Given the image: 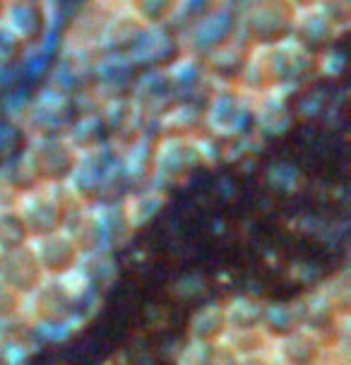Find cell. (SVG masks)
<instances>
[{"instance_id": "obj_1", "label": "cell", "mask_w": 351, "mask_h": 365, "mask_svg": "<svg viewBox=\"0 0 351 365\" xmlns=\"http://www.w3.org/2000/svg\"><path fill=\"white\" fill-rule=\"evenodd\" d=\"M298 22V10L291 0H245L236 29L250 48H268L291 41Z\"/></svg>"}, {"instance_id": "obj_2", "label": "cell", "mask_w": 351, "mask_h": 365, "mask_svg": "<svg viewBox=\"0 0 351 365\" xmlns=\"http://www.w3.org/2000/svg\"><path fill=\"white\" fill-rule=\"evenodd\" d=\"M80 159V152L65 135L34 137L29 140L24 154L17 159L29 187L36 185H65Z\"/></svg>"}, {"instance_id": "obj_3", "label": "cell", "mask_w": 351, "mask_h": 365, "mask_svg": "<svg viewBox=\"0 0 351 365\" xmlns=\"http://www.w3.org/2000/svg\"><path fill=\"white\" fill-rule=\"evenodd\" d=\"M31 240L63 231L73 214V197L63 185H36L12 200Z\"/></svg>"}, {"instance_id": "obj_4", "label": "cell", "mask_w": 351, "mask_h": 365, "mask_svg": "<svg viewBox=\"0 0 351 365\" xmlns=\"http://www.w3.org/2000/svg\"><path fill=\"white\" fill-rule=\"evenodd\" d=\"M255 123V108L236 91H222L205 110V125L214 137H238Z\"/></svg>"}, {"instance_id": "obj_5", "label": "cell", "mask_w": 351, "mask_h": 365, "mask_svg": "<svg viewBox=\"0 0 351 365\" xmlns=\"http://www.w3.org/2000/svg\"><path fill=\"white\" fill-rule=\"evenodd\" d=\"M29 245L46 279L68 277V274H73L84 259L80 247H77V243L70 238V233L65 231V228L63 231L49 233V236L34 238Z\"/></svg>"}, {"instance_id": "obj_6", "label": "cell", "mask_w": 351, "mask_h": 365, "mask_svg": "<svg viewBox=\"0 0 351 365\" xmlns=\"http://www.w3.org/2000/svg\"><path fill=\"white\" fill-rule=\"evenodd\" d=\"M325 351L327 349L322 344V336L305 327H298L275 339L270 346V356L277 365H320Z\"/></svg>"}, {"instance_id": "obj_7", "label": "cell", "mask_w": 351, "mask_h": 365, "mask_svg": "<svg viewBox=\"0 0 351 365\" xmlns=\"http://www.w3.org/2000/svg\"><path fill=\"white\" fill-rule=\"evenodd\" d=\"M44 279L46 277H44L41 267H39L34 252H31V245L17 247V250L0 255V282L10 286L22 298L34 293L44 284Z\"/></svg>"}, {"instance_id": "obj_8", "label": "cell", "mask_w": 351, "mask_h": 365, "mask_svg": "<svg viewBox=\"0 0 351 365\" xmlns=\"http://www.w3.org/2000/svg\"><path fill=\"white\" fill-rule=\"evenodd\" d=\"M0 19L24 43V48L36 46L46 31V8L41 0H12Z\"/></svg>"}, {"instance_id": "obj_9", "label": "cell", "mask_w": 351, "mask_h": 365, "mask_svg": "<svg viewBox=\"0 0 351 365\" xmlns=\"http://www.w3.org/2000/svg\"><path fill=\"white\" fill-rule=\"evenodd\" d=\"M193 152H195L193 142L180 135H173V137H168V140H164L157 147V156H154V161H152V168H154V173H157V178L171 180V182L183 180L195 164Z\"/></svg>"}, {"instance_id": "obj_10", "label": "cell", "mask_w": 351, "mask_h": 365, "mask_svg": "<svg viewBox=\"0 0 351 365\" xmlns=\"http://www.w3.org/2000/svg\"><path fill=\"white\" fill-rule=\"evenodd\" d=\"M190 341L195 346H210V344L224 341L229 334V322H226V310L224 305L210 303L205 308H200L190 319V327H188Z\"/></svg>"}, {"instance_id": "obj_11", "label": "cell", "mask_w": 351, "mask_h": 365, "mask_svg": "<svg viewBox=\"0 0 351 365\" xmlns=\"http://www.w3.org/2000/svg\"><path fill=\"white\" fill-rule=\"evenodd\" d=\"M128 12L147 29H164L180 8V0H126Z\"/></svg>"}, {"instance_id": "obj_12", "label": "cell", "mask_w": 351, "mask_h": 365, "mask_svg": "<svg viewBox=\"0 0 351 365\" xmlns=\"http://www.w3.org/2000/svg\"><path fill=\"white\" fill-rule=\"evenodd\" d=\"M29 145V133L24 128V123H17L0 115V171L15 164L19 156L24 154V149Z\"/></svg>"}, {"instance_id": "obj_13", "label": "cell", "mask_w": 351, "mask_h": 365, "mask_svg": "<svg viewBox=\"0 0 351 365\" xmlns=\"http://www.w3.org/2000/svg\"><path fill=\"white\" fill-rule=\"evenodd\" d=\"M31 243V236L12 202H0V255Z\"/></svg>"}, {"instance_id": "obj_14", "label": "cell", "mask_w": 351, "mask_h": 365, "mask_svg": "<svg viewBox=\"0 0 351 365\" xmlns=\"http://www.w3.org/2000/svg\"><path fill=\"white\" fill-rule=\"evenodd\" d=\"M224 310H226V322H229V331L263 327L265 305L255 303V298H236L233 303L224 305Z\"/></svg>"}, {"instance_id": "obj_15", "label": "cell", "mask_w": 351, "mask_h": 365, "mask_svg": "<svg viewBox=\"0 0 351 365\" xmlns=\"http://www.w3.org/2000/svg\"><path fill=\"white\" fill-rule=\"evenodd\" d=\"M195 351H198L195 365H238V358H240L226 341L210 344V346H195Z\"/></svg>"}, {"instance_id": "obj_16", "label": "cell", "mask_w": 351, "mask_h": 365, "mask_svg": "<svg viewBox=\"0 0 351 365\" xmlns=\"http://www.w3.org/2000/svg\"><path fill=\"white\" fill-rule=\"evenodd\" d=\"M22 310H24V298L0 282V324L19 319L22 317Z\"/></svg>"}, {"instance_id": "obj_17", "label": "cell", "mask_w": 351, "mask_h": 365, "mask_svg": "<svg viewBox=\"0 0 351 365\" xmlns=\"http://www.w3.org/2000/svg\"><path fill=\"white\" fill-rule=\"evenodd\" d=\"M349 0H320L317 3V12L332 24L335 29H344L349 24Z\"/></svg>"}, {"instance_id": "obj_18", "label": "cell", "mask_w": 351, "mask_h": 365, "mask_svg": "<svg viewBox=\"0 0 351 365\" xmlns=\"http://www.w3.org/2000/svg\"><path fill=\"white\" fill-rule=\"evenodd\" d=\"M238 365H277L272 361L270 351H263V354H245L238 358Z\"/></svg>"}, {"instance_id": "obj_19", "label": "cell", "mask_w": 351, "mask_h": 365, "mask_svg": "<svg viewBox=\"0 0 351 365\" xmlns=\"http://www.w3.org/2000/svg\"><path fill=\"white\" fill-rule=\"evenodd\" d=\"M317 3L320 0H291V5L298 10V12H310V10H315L317 8Z\"/></svg>"}, {"instance_id": "obj_20", "label": "cell", "mask_w": 351, "mask_h": 365, "mask_svg": "<svg viewBox=\"0 0 351 365\" xmlns=\"http://www.w3.org/2000/svg\"><path fill=\"white\" fill-rule=\"evenodd\" d=\"M5 356H8V346H5V339L0 336V365H3L5 361Z\"/></svg>"}, {"instance_id": "obj_21", "label": "cell", "mask_w": 351, "mask_h": 365, "mask_svg": "<svg viewBox=\"0 0 351 365\" xmlns=\"http://www.w3.org/2000/svg\"><path fill=\"white\" fill-rule=\"evenodd\" d=\"M5 8H8V0H0V17H3Z\"/></svg>"}, {"instance_id": "obj_22", "label": "cell", "mask_w": 351, "mask_h": 365, "mask_svg": "<svg viewBox=\"0 0 351 365\" xmlns=\"http://www.w3.org/2000/svg\"><path fill=\"white\" fill-rule=\"evenodd\" d=\"M0 202H3V190H0Z\"/></svg>"}]
</instances>
